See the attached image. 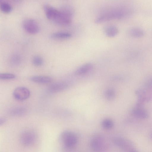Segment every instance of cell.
Listing matches in <instances>:
<instances>
[{
  "label": "cell",
  "mask_w": 152,
  "mask_h": 152,
  "mask_svg": "<svg viewBox=\"0 0 152 152\" xmlns=\"http://www.w3.org/2000/svg\"><path fill=\"white\" fill-rule=\"evenodd\" d=\"M72 34L68 32L59 31L52 33L50 35L51 38L56 39H65L70 38Z\"/></svg>",
  "instance_id": "cell-15"
},
{
  "label": "cell",
  "mask_w": 152,
  "mask_h": 152,
  "mask_svg": "<svg viewBox=\"0 0 152 152\" xmlns=\"http://www.w3.org/2000/svg\"><path fill=\"white\" fill-rule=\"evenodd\" d=\"M27 111L26 109L24 107H18L11 109L9 113L12 116H19L25 115Z\"/></svg>",
  "instance_id": "cell-17"
},
{
  "label": "cell",
  "mask_w": 152,
  "mask_h": 152,
  "mask_svg": "<svg viewBox=\"0 0 152 152\" xmlns=\"http://www.w3.org/2000/svg\"><path fill=\"white\" fill-rule=\"evenodd\" d=\"M30 94V91L27 88L24 87L16 88L13 92V96L16 99L23 101L28 99Z\"/></svg>",
  "instance_id": "cell-6"
},
{
  "label": "cell",
  "mask_w": 152,
  "mask_h": 152,
  "mask_svg": "<svg viewBox=\"0 0 152 152\" xmlns=\"http://www.w3.org/2000/svg\"><path fill=\"white\" fill-rule=\"evenodd\" d=\"M15 75L9 73H0V79L10 80L15 78Z\"/></svg>",
  "instance_id": "cell-21"
},
{
  "label": "cell",
  "mask_w": 152,
  "mask_h": 152,
  "mask_svg": "<svg viewBox=\"0 0 152 152\" xmlns=\"http://www.w3.org/2000/svg\"><path fill=\"white\" fill-rule=\"evenodd\" d=\"M31 79L35 83L41 84L48 83L52 80V78L48 76H34L31 77Z\"/></svg>",
  "instance_id": "cell-13"
},
{
  "label": "cell",
  "mask_w": 152,
  "mask_h": 152,
  "mask_svg": "<svg viewBox=\"0 0 152 152\" xmlns=\"http://www.w3.org/2000/svg\"><path fill=\"white\" fill-rule=\"evenodd\" d=\"M132 114L135 117L141 119H145L148 117L147 112L141 107H137L132 110Z\"/></svg>",
  "instance_id": "cell-16"
},
{
  "label": "cell",
  "mask_w": 152,
  "mask_h": 152,
  "mask_svg": "<svg viewBox=\"0 0 152 152\" xmlns=\"http://www.w3.org/2000/svg\"><path fill=\"white\" fill-rule=\"evenodd\" d=\"M18 56L13 57L11 60V63L14 65H17L20 62V58Z\"/></svg>",
  "instance_id": "cell-23"
},
{
  "label": "cell",
  "mask_w": 152,
  "mask_h": 152,
  "mask_svg": "<svg viewBox=\"0 0 152 152\" xmlns=\"http://www.w3.org/2000/svg\"><path fill=\"white\" fill-rule=\"evenodd\" d=\"M59 10L63 14L72 19L74 15V9L70 5L65 4L62 5Z\"/></svg>",
  "instance_id": "cell-11"
},
{
  "label": "cell",
  "mask_w": 152,
  "mask_h": 152,
  "mask_svg": "<svg viewBox=\"0 0 152 152\" xmlns=\"http://www.w3.org/2000/svg\"><path fill=\"white\" fill-rule=\"evenodd\" d=\"M113 121L109 119H105L102 122L103 127L106 129H109L111 128L113 126Z\"/></svg>",
  "instance_id": "cell-20"
},
{
  "label": "cell",
  "mask_w": 152,
  "mask_h": 152,
  "mask_svg": "<svg viewBox=\"0 0 152 152\" xmlns=\"http://www.w3.org/2000/svg\"><path fill=\"white\" fill-rule=\"evenodd\" d=\"M6 119L4 118H0V126H1L5 123Z\"/></svg>",
  "instance_id": "cell-24"
},
{
  "label": "cell",
  "mask_w": 152,
  "mask_h": 152,
  "mask_svg": "<svg viewBox=\"0 0 152 152\" xmlns=\"http://www.w3.org/2000/svg\"><path fill=\"white\" fill-rule=\"evenodd\" d=\"M128 33L131 37L137 38L142 37L145 34L143 30L137 27H133L130 28Z\"/></svg>",
  "instance_id": "cell-14"
},
{
  "label": "cell",
  "mask_w": 152,
  "mask_h": 152,
  "mask_svg": "<svg viewBox=\"0 0 152 152\" xmlns=\"http://www.w3.org/2000/svg\"><path fill=\"white\" fill-rule=\"evenodd\" d=\"M34 133L30 131L23 132L20 137V141L21 144L25 146H29L32 145L36 139Z\"/></svg>",
  "instance_id": "cell-4"
},
{
  "label": "cell",
  "mask_w": 152,
  "mask_h": 152,
  "mask_svg": "<svg viewBox=\"0 0 152 152\" xmlns=\"http://www.w3.org/2000/svg\"><path fill=\"white\" fill-rule=\"evenodd\" d=\"M60 139L64 147L68 149L73 148L76 145L77 141L76 135L69 131L63 132L61 134Z\"/></svg>",
  "instance_id": "cell-1"
},
{
  "label": "cell",
  "mask_w": 152,
  "mask_h": 152,
  "mask_svg": "<svg viewBox=\"0 0 152 152\" xmlns=\"http://www.w3.org/2000/svg\"><path fill=\"white\" fill-rule=\"evenodd\" d=\"M130 152H138V151L135 150H132Z\"/></svg>",
  "instance_id": "cell-25"
},
{
  "label": "cell",
  "mask_w": 152,
  "mask_h": 152,
  "mask_svg": "<svg viewBox=\"0 0 152 152\" xmlns=\"http://www.w3.org/2000/svg\"><path fill=\"white\" fill-rule=\"evenodd\" d=\"M32 63L34 65L39 66L43 64V60L41 56L38 55L35 56L33 58Z\"/></svg>",
  "instance_id": "cell-19"
},
{
  "label": "cell",
  "mask_w": 152,
  "mask_h": 152,
  "mask_svg": "<svg viewBox=\"0 0 152 152\" xmlns=\"http://www.w3.org/2000/svg\"><path fill=\"white\" fill-rule=\"evenodd\" d=\"M43 8L47 18L54 22L59 14V10L47 4L43 5Z\"/></svg>",
  "instance_id": "cell-5"
},
{
  "label": "cell",
  "mask_w": 152,
  "mask_h": 152,
  "mask_svg": "<svg viewBox=\"0 0 152 152\" xmlns=\"http://www.w3.org/2000/svg\"><path fill=\"white\" fill-rule=\"evenodd\" d=\"M104 141L102 137L96 136L91 140V146L92 149L95 151L101 150L104 146Z\"/></svg>",
  "instance_id": "cell-9"
},
{
  "label": "cell",
  "mask_w": 152,
  "mask_h": 152,
  "mask_svg": "<svg viewBox=\"0 0 152 152\" xmlns=\"http://www.w3.org/2000/svg\"><path fill=\"white\" fill-rule=\"evenodd\" d=\"M114 142L118 147L125 150H129L132 148L133 144L130 141L122 138H116Z\"/></svg>",
  "instance_id": "cell-8"
},
{
  "label": "cell",
  "mask_w": 152,
  "mask_h": 152,
  "mask_svg": "<svg viewBox=\"0 0 152 152\" xmlns=\"http://www.w3.org/2000/svg\"><path fill=\"white\" fill-rule=\"evenodd\" d=\"M93 68V65L91 63H87L78 68L75 72V74L77 76H82L89 72Z\"/></svg>",
  "instance_id": "cell-10"
},
{
  "label": "cell",
  "mask_w": 152,
  "mask_h": 152,
  "mask_svg": "<svg viewBox=\"0 0 152 152\" xmlns=\"http://www.w3.org/2000/svg\"><path fill=\"white\" fill-rule=\"evenodd\" d=\"M24 29L27 33L31 34H35L39 31V26L36 21L32 19L25 20L23 23Z\"/></svg>",
  "instance_id": "cell-3"
},
{
  "label": "cell",
  "mask_w": 152,
  "mask_h": 152,
  "mask_svg": "<svg viewBox=\"0 0 152 152\" xmlns=\"http://www.w3.org/2000/svg\"><path fill=\"white\" fill-rule=\"evenodd\" d=\"M104 31L106 36L110 37H115L118 33V30L117 27L112 25L105 26L104 28Z\"/></svg>",
  "instance_id": "cell-12"
},
{
  "label": "cell",
  "mask_w": 152,
  "mask_h": 152,
  "mask_svg": "<svg viewBox=\"0 0 152 152\" xmlns=\"http://www.w3.org/2000/svg\"><path fill=\"white\" fill-rule=\"evenodd\" d=\"M0 9L2 12L8 13L11 12L12 7L9 3L6 2H2L0 4Z\"/></svg>",
  "instance_id": "cell-18"
},
{
  "label": "cell",
  "mask_w": 152,
  "mask_h": 152,
  "mask_svg": "<svg viewBox=\"0 0 152 152\" xmlns=\"http://www.w3.org/2000/svg\"><path fill=\"white\" fill-rule=\"evenodd\" d=\"M68 87V85L66 83H56L51 85L49 87L48 90L50 93H56L63 91L66 89Z\"/></svg>",
  "instance_id": "cell-7"
},
{
  "label": "cell",
  "mask_w": 152,
  "mask_h": 152,
  "mask_svg": "<svg viewBox=\"0 0 152 152\" xmlns=\"http://www.w3.org/2000/svg\"><path fill=\"white\" fill-rule=\"evenodd\" d=\"M105 95L107 99L111 100L114 98L115 96V93L112 89H109L106 91Z\"/></svg>",
  "instance_id": "cell-22"
},
{
  "label": "cell",
  "mask_w": 152,
  "mask_h": 152,
  "mask_svg": "<svg viewBox=\"0 0 152 152\" xmlns=\"http://www.w3.org/2000/svg\"><path fill=\"white\" fill-rule=\"evenodd\" d=\"M124 15L123 12L120 11L114 10L102 15L97 17L94 22L96 23H99L111 20L119 19Z\"/></svg>",
  "instance_id": "cell-2"
}]
</instances>
